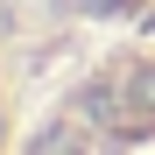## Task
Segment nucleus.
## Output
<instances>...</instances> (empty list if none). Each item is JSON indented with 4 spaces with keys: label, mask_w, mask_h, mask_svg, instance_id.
I'll list each match as a JSON object with an SVG mask.
<instances>
[{
    "label": "nucleus",
    "mask_w": 155,
    "mask_h": 155,
    "mask_svg": "<svg viewBox=\"0 0 155 155\" xmlns=\"http://www.w3.org/2000/svg\"><path fill=\"white\" fill-rule=\"evenodd\" d=\"M78 7H85V14H127L134 0H78Z\"/></svg>",
    "instance_id": "obj_1"
}]
</instances>
